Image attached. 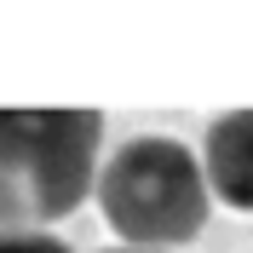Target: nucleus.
I'll use <instances>...</instances> for the list:
<instances>
[{"label": "nucleus", "instance_id": "1", "mask_svg": "<svg viewBox=\"0 0 253 253\" xmlns=\"http://www.w3.org/2000/svg\"><path fill=\"white\" fill-rule=\"evenodd\" d=\"M98 110H0V230H46L98 178Z\"/></svg>", "mask_w": 253, "mask_h": 253}, {"label": "nucleus", "instance_id": "2", "mask_svg": "<svg viewBox=\"0 0 253 253\" xmlns=\"http://www.w3.org/2000/svg\"><path fill=\"white\" fill-rule=\"evenodd\" d=\"M98 207L126 248H178L207 224V178L202 161L178 138H132L92 178Z\"/></svg>", "mask_w": 253, "mask_h": 253}, {"label": "nucleus", "instance_id": "3", "mask_svg": "<svg viewBox=\"0 0 253 253\" xmlns=\"http://www.w3.org/2000/svg\"><path fill=\"white\" fill-rule=\"evenodd\" d=\"M202 178L219 202L253 213V110H230V115H219L207 126Z\"/></svg>", "mask_w": 253, "mask_h": 253}, {"label": "nucleus", "instance_id": "4", "mask_svg": "<svg viewBox=\"0 0 253 253\" xmlns=\"http://www.w3.org/2000/svg\"><path fill=\"white\" fill-rule=\"evenodd\" d=\"M0 253H69L46 230H0Z\"/></svg>", "mask_w": 253, "mask_h": 253}, {"label": "nucleus", "instance_id": "5", "mask_svg": "<svg viewBox=\"0 0 253 253\" xmlns=\"http://www.w3.org/2000/svg\"><path fill=\"white\" fill-rule=\"evenodd\" d=\"M104 253H156V248H104Z\"/></svg>", "mask_w": 253, "mask_h": 253}]
</instances>
